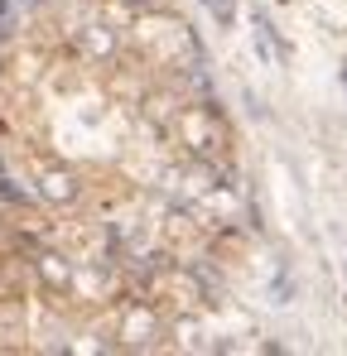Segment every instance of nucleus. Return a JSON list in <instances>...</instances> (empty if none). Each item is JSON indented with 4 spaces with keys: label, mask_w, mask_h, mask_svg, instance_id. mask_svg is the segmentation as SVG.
Masks as SVG:
<instances>
[{
    "label": "nucleus",
    "mask_w": 347,
    "mask_h": 356,
    "mask_svg": "<svg viewBox=\"0 0 347 356\" xmlns=\"http://www.w3.org/2000/svg\"><path fill=\"white\" fill-rule=\"evenodd\" d=\"M256 44L265 49V58H270V63H280V58H285V49H280V39H275V29H270L265 19H256Z\"/></svg>",
    "instance_id": "f257e3e1"
},
{
    "label": "nucleus",
    "mask_w": 347,
    "mask_h": 356,
    "mask_svg": "<svg viewBox=\"0 0 347 356\" xmlns=\"http://www.w3.org/2000/svg\"><path fill=\"white\" fill-rule=\"evenodd\" d=\"M208 10H213L222 24H231V0H208Z\"/></svg>",
    "instance_id": "f03ea898"
}]
</instances>
